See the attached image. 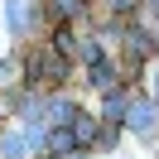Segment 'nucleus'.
I'll use <instances>...</instances> for the list:
<instances>
[{
	"label": "nucleus",
	"mask_w": 159,
	"mask_h": 159,
	"mask_svg": "<svg viewBox=\"0 0 159 159\" xmlns=\"http://www.w3.org/2000/svg\"><path fill=\"white\" fill-rule=\"evenodd\" d=\"M111 5H116V10H130V5H135V0H111Z\"/></svg>",
	"instance_id": "8"
},
{
	"label": "nucleus",
	"mask_w": 159,
	"mask_h": 159,
	"mask_svg": "<svg viewBox=\"0 0 159 159\" xmlns=\"http://www.w3.org/2000/svg\"><path fill=\"white\" fill-rule=\"evenodd\" d=\"M24 145H29V135H24V140H5V154H10V159H24Z\"/></svg>",
	"instance_id": "3"
},
{
	"label": "nucleus",
	"mask_w": 159,
	"mask_h": 159,
	"mask_svg": "<svg viewBox=\"0 0 159 159\" xmlns=\"http://www.w3.org/2000/svg\"><path fill=\"white\" fill-rule=\"evenodd\" d=\"M120 111H125V101H120V97H106V120H111V116H120Z\"/></svg>",
	"instance_id": "6"
},
{
	"label": "nucleus",
	"mask_w": 159,
	"mask_h": 159,
	"mask_svg": "<svg viewBox=\"0 0 159 159\" xmlns=\"http://www.w3.org/2000/svg\"><path fill=\"white\" fill-rule=\"evenodd\" d=\"M53 10H58V15H72V10H77V0H53Z\"/></svg>",
	"instance_id": "7"
},
{
	"label": "nucleus",
	"mask_w": 159,
	"mask_h": 159,
	"mask_svg": "<svg viewBox=\"0 0 159 159\" xmlns=\"http://www.w3.org/2000/svg\"><path fill=\"white\" fill-rule=\"evenodd\" d=\"M154 116H159V111L149 106V101H140V106L130 111V125H135V130H149V125H154Z\"/></svg>",
	"instance_id": "1"
},
{
	"label": "nucleus",
	"mask_w": 159,
	"mask_h": 159,
	"mask_svg": "<svg viewBox=\"0 0 159 159\" xmlns=\"http://www.w3.org/2000/svg\"><path fill=\"white\" fill-rule=\"evenodd\" d=\"M92 82H97V87H111V72H106V63H97V68H92Z\"/></svg>",
	"instance_id": "4"
},
{
	"label": "nucleus",
	"mask_w": 159,
	"mask_h": 159,
	"mask_svg": "<svg viewBox=\"0 0 159 159\" xmlns=\"http://www.w3.org/2000/svg\"><path fill=\"white\" fill-rule=\"evenodd\" d=\"M24 20H29V10H24V0H10V29H15V34L24 29Z\"/></svg>",
	"instance_id": "2"
},
{
	"label": "nucleus",
	"mask_w": 159,
	"mask_h": 159,
	"mask_svg": "<svg viewBox=\"0 0 159 159\" xmlns=\"http://www.w3.org/2000/svg\"><path fill=\"white\" fill-rule=\"evenodd\" d=\"M53 149H72V130H58L53 135Z\"/></svg>",
	"instance_id": "5"
}]
</instances>
